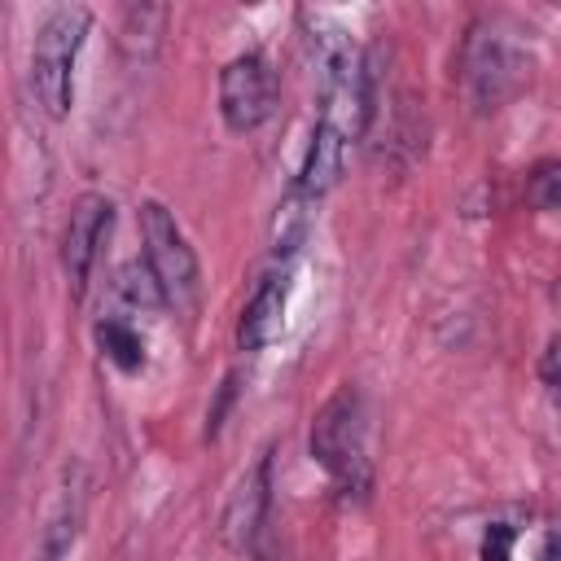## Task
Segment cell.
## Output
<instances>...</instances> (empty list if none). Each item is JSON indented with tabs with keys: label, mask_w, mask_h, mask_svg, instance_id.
Instances as JSON below:
<instances>
[{
	"label": "cell",
	"mask_w": 561,
	"mask_h": 561,
	"mask_svg": "<svg viewBox=\"0 0 561 561\" xmlns=\"http://www.w3.org/2000/svg\"><path fill=\"white\" fill-rule=\"evenodd\" d=\"M88 9L83 4H61L53 9L31 44V88L44 105L48 118H66L75 101V57L88 35Z\"/></svg>",
	"instance_id": "cell-1"
},
{
	"label": "cell",
	"mask_w": 561,
	"mask_h": 561,
	"mask_svg": "<svg viewBox=\"0 0 561 561\" xmlns=\"http://www.w3.org/2000/svg\"><path fill=\"white\" fill-rule=\"evenodd\" d=\"M311 456L324 465V473L337 482V491H364L368 486V447H364V403L355 386H342L311 425Z\"/></svg>",
	"instance_id": "cell-2"
},
{
	"label": "cell",
	"mask_w": 561,
	"mask_h": 561,
	"mask_svg": "<svg viewBox=\"0 0 561 561\" xmlns=\"http://www.w3.org/2000/svg\"><path fill=\"white\" fill-rule=\"evenodd\" d=\"M526 79V53L522 44L500 31L495 22L486 26H473L469 31V44H465V88H469V101L478 114H491L500 110Z\"/></svg>",
	"instance_id": "cell-3"
},
{
	"label": "cell",
	"mask_w": 561,
	"mask_h": 561,
	"mask_svg": "<svg viewBox=\"0 0 561 561\" xmlns=\"http://www.w3.org/2000/svg\"><path fill=\"white\" fill-rule=\"evenodd\" d=\"M140 232H145V267L153 272L167 307H193L197 298V254L188 237L180 232L175 215L162 202L140 206Z\"/></svg>",
	"instance_id": "cell-4"
},
{
	"label": "cell",
	"mask_w": 561,
	"mask_h": 561,
	"mask_svg": "<svg viewBox=\"0 0 561 561\" xmlns=\"http://www.w3.org/2000/svg\"><path fill=\"white\" fill-rule=\"evenodd\" d=\"M276 110V70L267 66V57L245 53L232 57L219 75V114L228 123V131H254L272 118Z\"/></svg>",
	"instance_id": "cell-5"
},
{
	"label": "cell",
	"mask_w": 561,
	"mask_h": 561,
	"mask_svg": "<svg viewBox=\"0 0 561 561\" xmlns=\"http://www.w3.org/2000/svg\"><path fill=\"white\" fill-rule=\"evenodd\" d=\"M267 504H272V456H259L232 486L224 513H219V535L228 548H250L259 530L267 526Z\"/></svg>",
	"instance_id": "cell-6"
},
{
	"label": "cell",
	"mask_w": 561,
	"mask_h": 561,
	"mask_svg": "<svg viewBox=\"0 0 561 561\" xmlns=\"http://www.w3.org/2000/svg\"><path fill=\"white\" fill-rule=\"evenodd\" d=\"M110 197L101 193H83L75 206H70V219H66V237H61V267H66V280H70V294H83L88 285V272L96 263V245L101 237L110 232Z\"/></svg>",
	"instance_id": "cell-7"
},
{
	"label": "cell",
	"mask_w": 561,
	"mask_h": 561,
	"mask_svg": "<svg viewBox=\"0 0 561 561\" xmlns=\"http://www.w3.org/2000/svg\"><path fill=\"white\" fill-rule=\"evenodd\" d=\"M285 298H289V276L285 272L280 276H263V285L245 302L241 329H237V342L245 351H259V346H267L280 333V324H285Z\"/></svg>",
	"instance_id": "cell-8"
},
{
	"label": "cell",
	"mask_w": 561,
	"mask_h": 561,
	"mask_svg": "<svg viewBox=\"0 0 561 561\" xmlns=\"http://www.w3.org/2000/svg\"><path fill=\"white\" fill-rule=\"evenodd\" d=\"M96 342H101L105 359L118 364L123 373H136V368L145 364V342H140V333H136L127 320H118V316H110V320L96 324Z\"/></svg>",
	"instance_id": "cell-9"
},
{
	"label": "cell",
	"mask_w": 561,
	"mask_h": 561,
	"mask_svg": "<svg viewBox=\"0 0 561 561\" xmlns=\"http://www.w3.org/2000/svg\"><path fill=\"white\" fill-rule=\"evenodd\" d=\"M162 22H167V9H158V4H131L123 13V48L131 57H153Z\"/></svg>",
	"instance_id": "cell-10"
},
{
	"label": "cell",
	"mask_w": 561,
	"mask_h": 561,
	"mask_svg": "<svg viewBox=\"0 0 561 561\" xmlns=\"http://www.w3.org/2000/svg\"><path fill=\"white\" fill-rule=\"evenodd\" d=\"M114 294H118L127 307H136V311H158V307H167V298H162V289H158V280H153V272H149L140 259H131V263L118 267Z\"/></svg>",
	"instance_id": "cell-11"
},
{
	"label": "cell",
	"mask_w": 561,
	"mask_h": 561,
	"mask_svg": "<svg viewBox=\"0 0 561 561\" xmlns=\"http://www.w3.org/2000/svg\"><path fill=\"white\" fill-rule=\"evenodd\" d=\"M557 162H539V171L530 175V202L539 206V210H552L557 206Z\"/></svg>",
	"instance_id": "cell-12"
},
{
	"label": "cell",
	"mask_w": 561,
	"mask_h": 561,
	"mask_svg": "<svg viewBox=\"0 0 561 561\" xmlns=\"http://www.w3.org/2000/svg\"><path fill=\"white\" fill-rule=\"evenodd\" d=\"M513 526H504V522H491V530H486V539H482V561H508V552H513Z\"/></svg>",
	"instance_id": "cell-13"
},
{
	"label": "cell",
	"mask_w": 561,
	"mask_h": 561,
	"mask_svg": "<svg viewBox=\"0 0 561 561\" xmlns=\"http://www.w3.org/2000/svg\"><path fill=\"white\" fill-rule=\"evenodd\" d=\"M539 377H543V386H548V390L557 386V337H548V346H543V364H539Z\"/></svg>",
	"instance_id": "cell-14"
}]
</instances>
